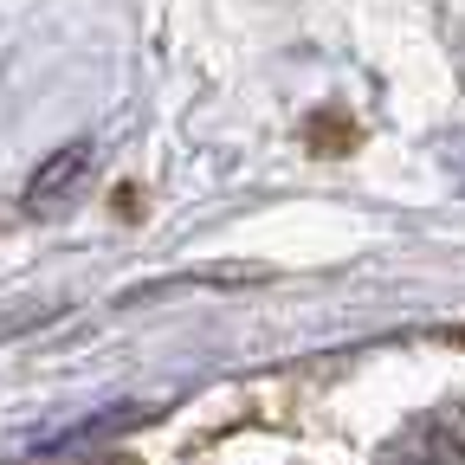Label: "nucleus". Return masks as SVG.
I'll use <instances>...</instances> for the list:
<instances>
[{
    "label": "nucleus",
    "mask_w": 465,
    "mask_h": 465,
    "mask_svg": "<svg viewBox=\"0 0 465 465\" xmlns=\"http://www.w3.org/2000/svg\"><path fill=\"white\" fill-rule=\"evenodd\" d=\"M91 162H97V149L91 143H65L33 182H26V213H58V207H72L78 194H84V182H91Z\"/></svg>",
    "instance_id": "1"
},
{
    "label": "nucleus",
    "mask_w": 465,
    "mask_h": 465,
    "mask_svg": "<svg viewBox=\"0 0 465 465\" xmlns=\"http://www.w3.org/2000/svg\"><path fill=\"white\" fill-rule=\"evenodd\" d=\"M65 465H130V459H110V452H97V459H65Z\"/></svg>",
    "instance_id": "2"
}]
</instances>
